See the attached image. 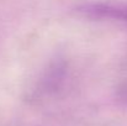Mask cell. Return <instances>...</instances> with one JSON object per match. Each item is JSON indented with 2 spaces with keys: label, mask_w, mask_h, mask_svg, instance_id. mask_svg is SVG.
I'll list each match as a JSON object with an SVG mask.
<instances>
[{
  "label": "cell",
  "mask_w": 127,
  "mask_h": 126,
  "mask_svg": "<svg viewBox=\"0 0 127 126\" xmlns=\"http://www.w3.org/2000/svg\"><path fill=\"white\" fill-rule=\"evenodd\" d=\"M84 16L93 19H109L127 22V5L116 4H88L78 7Z\"/></svg>",
  "instance_id": "6da1fadb"
}]
</instances>
